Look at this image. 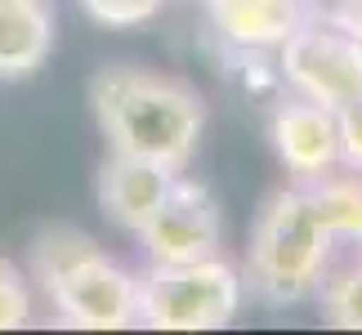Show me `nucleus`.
Wrapping results in <instances>:
<instances>
[{
	"mask_svg": "<svg viewBox=\"0 0 362 335\" xmlns=\"http://www.w3.org/2000/svg\"><path fill=\"white\" fill-rule=\"evenodd\" d=\"M32 277L49 309L76 331L139 327V277L107 259L99 242L72 228H45L32 242Z\"/></svg>",
	"mask_w": 362,
	"mask_h": 335,
	"instance_id": "obj_2",
	"label": "nucleus"
},
{
	"mask_svg": "<svg viewBox=\"0 0 362 335\" xmlns=\"http://www.w3.org/2000/svg\"><path fill=\"white\" fill-rule=\"evenodd\" d=\"M273 152L291 175V184H313L331 170H340V134H336V112L322 103H309L291 94L273 107L269 121Z\"/></svg>",
	"mask_w": 362,
	"mask_h": 335,
	"instance_id": "obj_7",
	"label": "nucleus"
},
{
	"mask_svg": "<svg viewBox=\"0 0 362 335\" xmlns=\"http://www.w3.org/2000/svg\"><path fill=\"white\" fill-rule=\"evenodd\" d=\"M336 134H340V170L362 175V99L336 112Z\"/></svg>",
	"mask_w": 362,
	"mask_h": 335,
	"instance_id": "obj_15",
	"label": "nucleus"
},
{
	"mask_svg": "<svg viewBox=\"0 0 362 335\" xmlns=\"http://www.w3.org/2000/svg\"><path fill=\"white\" fill-rule=\"evenodd\" d=\"M81 9H86L90 23L99 27H117V32H125V27H144L161 13L165 0H76Z\"/></svg>",
	"mask_w": 362,
	"mask_h": 335,
	"instance_id": "obj_13",
	"label": "nucleus"
},
{
	"mask_svg": "<svg viewBox=\"0 0 362 335\" xmlns=\"http://www.w3.org/2000/svg\"><path fill=\"white\" fill-rule=\"evenodd\" d=\"M219 206L211 197V188L197 179L175 175L170 192L161 197V206L148 215V223L139 228V246H144L148 264H188L219 255Z\"/></svg>",
	"mask_w": 362,
	"mask_h": 335,
	"instance_id": "obj_6",
	"label": "nucleus"
},
{
	"mask_svg": "<svg viewBox=\"0 0 362 335\" xmlns=\"http://www.w3.org/2000/svg\"><path fill=\"white\" fill-rule=\"evenodd\" d=\"M170 165L148 161V157H125V152H112L99 170V206L107 211V219L125 233H139L148 223V215L161 206V197L175 184Z\"/></svg>",
	"mask_w": 362,
	"mask_h": 335,
	"instance_id": "obj_9",
	"label": "nucleus"
},
{
	"mask_svg": "<svg viewBox=\"0 0 362 335\" xmlns=\"http://www.w3.org/2000/svg\"><path fill=\"white\" fill-rule=\"evenodd\" d=\"M246 277L224 255L188 264H148L139 277V327L152 331H219L242 313Z\"/></svg>",
	"mask_w": 362,
	"mask_h": 335,
	"instance_id": "obj_4",
	"label": "nucleus"
},
{
	"mask_svg": "<svg viewBox=\"0 0 362 335\" xmlns=\"http://www.w3.org/2000/svg\"><path fill=\"white\" fill-rule=\"evenodd\" d=\"M54 18L45 0H0V81H23L49 59Z\"/></svg>",
	"mask_w": 362,
	"mask_h": 335,
	"instance_id": "obj_10",
	"label": "nucleus"
},
{
	"mask_svg": "<svg viewBox=\"0 0 362 335\" xmlns=\"http://www.w3.org/2000/svg\"><path fill=\"white\" fill-rule=\"evenodd\" d=\"M331 255H336V242H331L322 215L313 211L309 188L304 184L277 188L250 228L246 282L264 304L291 309V304L317 295L331 269Z\"/></svg>",
	"mask_w": 362,
	"mask_h": 335,
	"instance_id": "obj_3",
	"label": "nucleus"
},
{
	"mask_svg": "<svg viewBox=\"0 0 362 335\" xmlns=\"http://www.w3.org/2000/svg\"><path fill=\"white\" fill-rule=\"evenodd\" d=\"M94 121L112 152L184 170L206 130V103L188 86L148 67H103L90 81Z\"/></svg>",
	"mask_w": 362,
	"mask_h": 335,
	"instance_id": "obj_1",
	"label": "nucleus"
},
{
	"mask_svg": "<svg viewBox=\"0 0 362 335\" xmlns=\"http://www.w3.org/2000/svg\"><path fill=\"white\" fill-rule=\"evenodd\" d=\"M219 40L242 54H277V45L309 18V0H206Z\"/></svg>",
	"mask_w": 362,
	"mask_h": 335,
	"instance_id": "obj_8",
	"label": "nucleus"
},
{
	"mask_svg": "<svg viewBox=\"0 0 362 335\" xmlns=\"http://www.w3.org/2000/svg\"><path fill=\"white\" fill-rule=\"evenodd\" d=\"M344 23H349V32L362 40V0H349V13H344Z\"/></svg>",
	"mask_w": 362,
	"mask_h": 335,
	"instance_id": "obj_16",
	"label": "nucleus"
},
{
	"mask_svg": "<svg viewBox=\"0 0 362 335\" xmlns=\"http://www.w3.org/2000/svg\"><path fill=\"white\" fill-rule=\"evenodd\" d=\"M304 188H309V201H313V211L322 215L331 242L358 250L362 246V175L331 170V175L313 179V184H304Z\"/></svg>",
	"mask_w": 362,
	"mask_h": 335,
	"instance_id": "obj_11",
	"label": "nucleus"
},
{
	"mask_svg": "<svg viewBox=\"0 0 362 335\" xmlns=\"http://www.w3.org/2000/svg\"><path fill=\"white\" fill-rule=\"evenodd\" d=\"M317 309L322 322L336 331H362V246L354 250L349 264L327 269L322 286H317Z\"/></svg>",
	"mask_w": 362,
	"mask_h": 335,
	"instance_id": "obj_12",
	"label": "nucleus"
},
{
	"mask_svg": "<svg viewBox=\"0 0 362 335\" xmlns=\"http://www.w3.org/2000/svg\"><path fill=\"white\" fill-rule=\"evenodd\" d=\"M277 76L291 94L340 112L362 99V40L344 18L309 13L277 45Z\"/></svg>",
	"mask_w": 362,
	"mask_h": 335,
	"instance_id": "obj_5",
	"label": "nucleus"
},
{
	"mask_svg": "<svg viewBox=\"0 0 362 335\" xmlns=\"http://www.w3.org/2000/svg\"><path fill=\"white\" fill-rule=\"evenodd\" d=\"M32 309H36V295H32V282L13 269V264L0 259V331H18L32 322Z\"/></svg>",
	"mask_w": 362,
	"mask_h": 335,
	"instance_id": "obj_14",
	"label": "nucleus"
}]
</instances>
